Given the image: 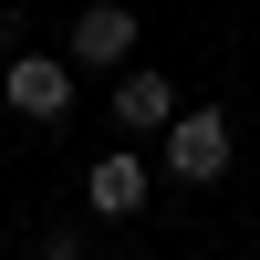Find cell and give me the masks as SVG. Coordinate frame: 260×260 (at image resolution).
Instances as JSON below:
<instances>
[{
    "label": "cell",
    "instance_id": "1",
    "mask_svg": "<svg viewBox=\"0 0 260 260\" xmlns=\"http://www.w3.org/2000/svg\"><path fill=\"white\" fill-rule=\"evenodd\" d=\"M156 146H167V177H177V187H208V177H229V115H208V104H177Z\"/></svg>",
    "mask_w": 260,
    "mask_h": 260
},
{
    "label": "cell",
    "instance_id": "2",
    "mask_svg": "<svg viewBox=\"0 0 260 260\" xmlns=\"http://www.w3.org/2000/svg\"><path fill=\"white\" fill-rule=\"evenodd\" d=\"M0 94H11V115L52 125V115H73V62H62V52H11Z\"/></svg>",
    "mask_w": 260,
    "mask_h": 260
},
{
    "label": "cell",
    "instance_id": "3",
    "mask_svg": "<svg viewBox=\"0 0 260 260\" xmlns=\"http://www.w3.org/2000/svg\"><path fill=\"white\" fill-rule=\"evenodd\" d=\"M125 52H136V11H125V0H94V11L73 21V52L62 62H73V73H115Z\"/></svg>",
    "mask_w": 260,
    "mask_h": 260
},
{
    "label": "cell",
    "instance_id": "4",
    "mask_svg": "<svg viewBox=\"0 0 260 260\" xmlns=\"http://www.w3.org/2000/svg\"><path fill=\"white\" fill-rule=\"evenodd\" d=\"M83 198H94V219H136V208L156 198V177H146V156H136V146H115V156H94Z\"/></svg>",
    "mask_w": 260,
    "mask_h": 260
},
{
    "label": "cell",
    "instance_id": "5",
    "mask_svg": "<svg viewBox=\"0 0 260 260\" xmlns=\"http://www.w3.org/2000/svg\"><path fill=\"white\" fill-rule=\"evenodd\" d=\"M104 115L125 125V136H167V115H177V83L167 73H115V104Z\"/></svg>",
    "mask_w": 260,
    "mask_h": 260
},
{
    "label": "cell",
    "instance_id": "6",
    "mask_svg": "<svg viewBox=\"0 0 260 260\" xmlns=\"http://www.w3.org/2000/svg\"><path fill=\"white\" fill-rule=\"evenodd\" d=\"M42 260H83V250H73V229H52V240H42Z\"/></svg>",
    "mask_w": 260,
    "mask_h": 260
}]
</instances>
